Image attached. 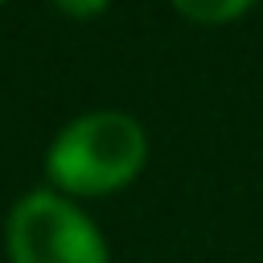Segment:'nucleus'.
I'll use <instances>...</instances> for the list:
<instances>
[{"label":"nucleus","instance_id":"obj_1","mask_svg":"<svg viewBox=\"0 0 263 263\" xmlns=\"http://www.w3.org/2000/svg\"><path fill=\"white\" fill-rule=\"evenodd\" d=\"M148 160V132L127 111H86L70 119L49 152V185L66 197H103L140 177Z\"/></svg>","mask_w":263,"mask_h":263},{"label":"nucleus","instance_id":"obj_3","mask_svg":"<svg viewBox=\"0 0 263 263\" xmlns=\"http://www.w3.org/2000/svg\"><path fill=\"white\" fill-rule=\"evenodd\" d=\"M255 0H173V8L197 25H226L234 16H242Z\"/></svg>","mask_w":263,"mask_h":263},{"label":"nucleus","instance_id":"obj_4","mask_svg":"<svg viewBox=\"0 0 263 263\" xmlns=\"http://www.w3.org/2000/svg\"><path fill=\"white\" fill-rule=\"evenodd\" d=\"M53 8H62L66 16H78V21H86V16H99L111 0H49Z\"/></svg>","mask_w":263,"mask_h":263},{"label":"nucleus","instance_id":"obj_5","mask_svg":"<svg viewBox=\"0 0 263 263\" xmlns=\"http://www.w3.org/2000/svg\"><path fill=\"white\" fill-rule=\"evenodd\" d=\"M0 4H4V0H0Z\"/></svg>","mask_w":263,"mask_h":263},{"label":"nucleus","instance_id":"obj_2","mask_svg":"<svg viewBox=\"0 0 263 263\" xmlns=\"http://www.w3.org/2000/svg\"><path fill=\"white\" fill-rule=\"evenodd\" d=\"M4 247L8 263H111L90 214L58 189H33L8 210Z\"/></svg>","mask_w":263,"mask_h":263}]
</instances>
